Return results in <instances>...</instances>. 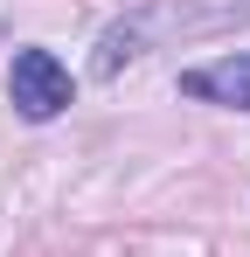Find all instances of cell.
Returning <instances> with one entry per match:
<instances>
[{
	"label": "cell",
	"instance_id": "7a4b0ae2",
	"mask_svg": "<svg viewBox=\"0 0 250 257\" xmlns=\"http://www.w3.org/2000/svg\"><path fill=\"white\" fill-rule=\"evenodd\" d=\"M188 97L202 104H229V111H250V56H229V63H208V70H188L181 77Z\"/></svg>",
	"mask_w": 250,
	"mask_h": 257
},
{
	"label": "cell",
	"instance_id": "6da1fadb",
	"mask_svg": "<svg viewBox=\"0 0 250 257\" xmlns=\"http://www.w3.org/2000/svg\"><path fill=\"white\" fill-rule=\"evenodd\" d=\"M7 90H14V111L21 118H56L70 104V70L49 49H21L14 70H7Z\"/></svg>",
	"mask_w": 250,
	"mask_h": 257
}]
</instances>
